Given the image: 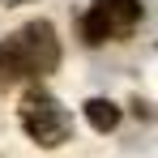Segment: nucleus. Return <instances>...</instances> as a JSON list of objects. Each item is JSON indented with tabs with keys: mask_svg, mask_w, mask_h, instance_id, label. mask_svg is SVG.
Masks as SVG:
<instances>
[{
	"mask_svg": "<svg viewBox=\"0 0 158 158\" xmlns=\"http://www.w3.org/2000/svg\"><path fill=\"white\" fill-rule=\"evenodd\" d=\"M60 69V39L52 22H26L9 39H0V85L47 77Z\"/></svg>",
	"mask_w": 158,
	"mask_h": 158,
	"instance_id": "obj_1",
	"label": "nucleus"
},
{
	"mask_svg": "<svg viewBox=\"0 0 158 158\" xmlns=\"http://www.w3.org/2000/svg\"><path fill=\"white\" fill-rule=\"evenodd\" d=\"M17 120H22L26 137L34 145H43V150H60V145L73 137V115H69V107L60 103L52 90H43V85H34V90L22 94Z\"/></svg>",
	"mask_w": 158,
	"mask_h": 158,
	"instance_id": "obj_2",
	"label": "nucleus"
},
{
	"mask_svg": "<svg viewBox=\"0 0 158 158\" xmlns=\"http://www.w3.org/2000/svg\"><path fill=\"white\" fill-rule=\"evenodd\" d=\"M137 22H141V0H94L81 13V43L98 47V43L128 39Z\"/></svg>",
	"mask_w": 158,
	"mask_h": 158,
	"instance_id": "obj_3",
	"label": "nucleus"
},
{
	"mask_svg": "<svg viewBox=\"0 0 158 158\" xmlns=\"http://www.w3.org/2000/svg\"><path fill=\"white\" fill-rule=\"evenodd\" d=\"M85 120H90V128L111 132L120 124V107L111 103V98H90V103H85Z\"/></svg>",
	"mask_w": 158,
	"mask_h": 158,
	"instance_id": "obj_4",
	"label": "nucleus"
},
{
	"mask_svg": "<svg viewBox=\"0 0 158 158\" xmlns=\"http://www.w3.org/2000/svg\"><path fill=\"white\" fill-rule=\"evenodd\" d=\"M0 4H22V0H0Z\"/></svg>",
	"mask_w": 158,
	"mask_h": 158,
	"instance_id": "obj_5",
	"label": "nucleus"
}]
</instances>
